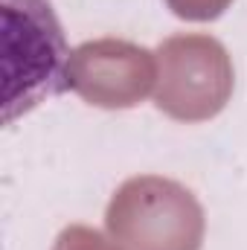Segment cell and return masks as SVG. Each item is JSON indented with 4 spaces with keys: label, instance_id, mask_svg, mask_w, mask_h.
I'll return each instance as SVG.
<instances>
[{
    "label": "cell",
    "instance_id": "obj_1",
    "mask_svg": "<svg viewBox=\"0 0 247 250\" xmlns=\"http://www.w3.org/2000/svg\"><path fill=\"white\" fill-rule=\"evenodd\" d=\"M105 227L123 250H201L206 218L184 184L163 175H134L114 192Z\"/></svg>",
    "mask_w": 247,
    "mask_h": 250
},
{
    "label": "cell",
    "instance_id": "obj_2",
    "mask_svg": "<svg viewBox=\"0 0 247 250\" xmlns=\"http://www.w3.org/2000/svg\"><path fill=\"white\" fill-rule=\"evenodd\" d=\"M236 73L227 47L204 32H181L157 47L154 105L178 123H206L233 96Z\"/></svg>",
    "mask_w": 247,
    "mask_h": 250
},
{
    "label": "cell",
    "instance_id": "obj_3",
    "mask_svg": "<svg viewBox=\"0 0 247 250\" xmlns=\"http://www.w3.org/2000/svg\"><path fill=\"white\" fill-rule=\"evenodd\" d=\"M157 82V53L125 38H93L70 50L64 84L93 108H137Z\"/></svg>",
    "mask_w": 247,
    "mask_h": 250
},
{
    "label": "cell",
    "instance_id": "obj_4",
    "mask_svg": "<svg viewBox=\"0 0 247 250\" xmlns=\"http://www.w3.org/2000/svg\"><path fill=\"white\" fill-rule=\"evenodd\" d=\"M6 38H21V50L6 56V67L21 59V70L6 79V117L18 102V111H29L44 96L67 90L64 67L70 50L64 47L62 26L50 0H6Z\"/></svg>",
    "mask_w": 247,
    "mask_h": 250
},
{
    "label": "cell",
    "instance_id": "obj_5",
    "mask_svg": "<svg viewBox=\"0 0 247 250\" xmlns=\"http://www.w3.org/2000/svg\"><path fill=\"white\" fill-rule=\"evenodd\" d=\"M53 250H123L114 239H105L99 230L87 224H70L56 239Z\"/></svg>",
    "mask_w": 247,
    "mask_h": 250
},
{
    "label": "cell",
    "instance_id": "obj_6",
    "mask_svg": "<svg viewBox=\"0 0 247 250\" xmlns=\"http://www.w3.org/2000/svg\"><path fill=\"white\" fill-rule=\"evenodd\" d=\"M166 6H169L181 21L204 23V21L221 18V15L233 6V0H166Z\"/></svg>",
    "mask_w": 247,
    "mask_h": 250
}]
</instances>
